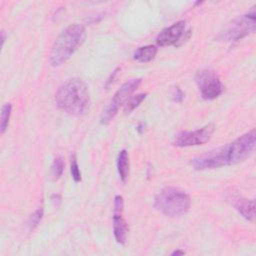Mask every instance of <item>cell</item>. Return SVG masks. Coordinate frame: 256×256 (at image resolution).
<instances>
[{"mask_svg": "<svg viewBox=\"0 0 256 256\" xmlns=\"http://www.w3.org/2000/svg\"><path fill=\"white\" fill-rule=\"evenodd\" d=\"M1 35H2V38H1V44H2V46H3L4 41H5V32H4V31H2V32H1Z\"/></svg>", "mask_w": 256, "mask_h": 256, "instance_id": "obj_23", "label": "cell"}, {"mask_svg": "<svg viewBox=\"0 0 256 256\" xmlns=\"http://www.w3.org/2000/svg\"><path fill=\"white\" fill-rule=\"evenodd\" d=\"M70 172L72 175V178L75 182H80L81 181V172L77 163V160L75 156L72 157L71 159V165H70Z\"/></svg>", "mask_w": 256, "mask_h": 256, "instance_id": "obj_19", "label": "cell"}, {"mask_svg": "<svg viewBox=\"0 0 256 256\" xmlns=\"http://www.w3.org/2000/svg\"><path fill=\"white\" fill-rule=\"evenodd\" d=\"M186 22L184 20L177 21L169 27L164 28L156 37V43L158 46H170L178 45L179 41H185L188 37H185Z\"/></svg>", "mask_w": 256, "mask_h": 256, "instance_id": "obj_10", "label": "cell"}, {"mask_svg": "<svg viewBox=\"0 0 256 256\" xmlns=\"http://www.w3.org/2000/svg\"><path fill=\"white\" fill-rule=\"evenodd\" d=\"M226 200L247 220L253 221L255 218V202L248 200L234 190L226 193Z\"/></svg>", "mask_w": 256, "mask_h": 256, "instance_id": "obj_12", "label": "cell"}, {"mask_svg": "<svg viewBox=\"0 0 256 256\" xmlns=\"http://www.w3.org/2000/svg\"><path fill=\"white\" fill-rule=\"evenodd\" d=\"M185 254V251H183V250H175V251H173L172 253H171V255L172 256H180V255H184Z\"/></svg>", "mask_w": 256, "mask_h": 256, "instance_id": "obj_22", "label": "cell"}, {"mask_svg": "<svg viewBox=\"0 0 256 256\" xmlns=\"http://www.w3.org/2000/svg\"><path fill=\"white\" fill-rule=\"evenodd\" d=\"M64 171V160L62 157H56L50 167V177L53 181L58 180Z\"/></svg>", "mask_w": 256, "mask_h": 256, "instance_id": "obj_15", "label": "cell"}, {"mask_svg": "<svg viewBox=\"0 0 256 256\" xmlns=\"http://www.w3.org/2000/svg\"><path fill=\"white\" fill-rule=\"evenodd\" d=\"M118 71H120V68H116V69L112 72V74L110 75V77L108 78V80H107V82H106V87H108V86L114 81V78H115V76L118 74Z\"/></svg>", "mask_w": 256, "mask_h": 256, "instance_id": "obj_21", "label": "cell"}, {"mask_svg": "<svg viewBox=\"0 0 256 256\" xmlns=\"http://www.w3.org/2000/svg\"><path fill=\"white\" fill-rule=\"evenodd\" d=\"M191 206L189 195L177 188L166 187L155 197L154 207L168 217H177L185 214Z\"/></svg>", "mask_w": 256, "mask_h": 256, "instance_id": "obj_3", "label": "cell"}, {"mask_svg": "<svg viewBox=\"0 0 256 256\" xmlns=\"http://www.w3.org/2000/svg\"><path fill=\"white\" fill-rule=\"evenodd\" d=\"M124 207L123 197L116 195L114 198V211H113V234L117 243L124 245L127 240L128 225L122 217Z\"/></svg>", "mask_w": 256, "mask_h": 256, "instance_id": "obj_11", "label": "cell"}, {"mask_svg": "<svg viewBox=\"0 0 256 256\" xmlns=\"http://www.w3.org/2000/svg\"><path fill=\"white\" fill-rule=\"evenodd\" d=\"M55 102L60 110L69 115H86L91 105L88 87L80 78L68 79L58 88Z\"/></svg>", "mask_w": 256, "mask_h": 256, "instance_id": "obj_1", "label": "cell"}, {"mask_svg": "<svg viewBox=\"0 0 256 256\" xmlns=\"http://www.w3.org/2000/svg\"><path fill=\"white\" fill-rule=\"evenodd\" d=\"M184 96H185V94H184V92L180 89V87H178V86L174 87V89H173V91H172V94H171L172 100H173L174 102H176V103H181L182 100L184 99Z\"/></svg>", "mask_w": 256, "mask_h": 256, "instance_id": "obj_20", "label": "cell"}, {"mask_svg": "<svg viewBox=\"0 0 256 256\" xmlns=\"http://www.w3.org/2000/svg\"><path fill=\"white\" fill-rule=\"evenodd\" d=\"M146 96H147V93H140L130 98V100H128V102L126 103L125 112L126 113L132 112L135 108H137L142 103V101L146 98Z\"/></svg>", "mask_w": 256, "mask_h": 256, "instance_id": "obj_17", "label": "cell"}, {"mask_svg": "<svg viewBox=\"0 0 256 256\" xmlns=\"http://www.w3.org/2000/svg\"><path fill=\"white\" fill-rule=\"evenodd\" d=\"M129 168H130V163H129V155L127 150L122 149L117 157V170L118 174L120 176V179L123 183H126L128 176H129Z\"/></svg>", "mask_w": 256, "mask_h": 256, "instance_id": "obj_14", "label": "cell"}, {"mask_svg": "<svg viewBox=\"0 0 256 256\" xmlns=\"http://www.w3.org/2000/svg\"><path fill=\"white\" fill-rule=\"evenodd\" d=\"M42 217H43V208H38L36 211H34L30 215V217L28 219V222H27L29 231L34 230L38 226V224L40 223Z\"/></svg>", "mask_w": 256, "mask_h": 256, "instance_id": "obj_18", "label": "cell"}, {"mask_svg": "<svg viewBox=\"0 0 256 256\" xmlns=\"http://www.w3.org/2000/svg\"><path fill=\"white\" fill-rule=\"evenodd\" d=\"M191 164L195 170H211L230 165L227 145L194 158Z\"/></svg>", "mask_w": 256, "mask_h": 256, "instance_id": "obj_9", "label": "cell"}, {"mask_svg": "<svg viewBox=\"0 0 256 256\" xmlns=\"http://www.w3.org/2000/svg\"><path fill=\"white\" fill-rule=\"evenodd\" d=\"M158 52V48L155 45H146L139 47L133 53V58L141 63L150 62L153 60Z\"/></svg>", "mask_w": 256, "mask_h": 256, "instance_id": "obj_13", "label": "cell"}, {"mask_svg": "<svg viewBox=\"0 0 256 256\" xmlns=\"http://www.w3.org/2000/svg\"><path fill=\"white\" fill-rule=\"evenodd\" d=\"M195 82L202 98L205 100H213L219 97L224 90V85L219 76L210 69L198 71L195 75Z\"/></svg>", "mask_w": 256, "mask_h": 256, "instance_id": "obj_7", "label": "cell"}, {"mask_svg": "<svg viewBox=\"0 0 256 256\" xmlns=\"http://www.w3.org/2000/svg\"><path fill=\"white\" fill-rule=\"evenodd\" d=\"M141 83V79H131L124 83L114 94L113 98L110 100L108 105L103 110L101 116H100V123L102 125H107L111 122V120L115 117V115L118 113L119 108L127 102V100L130 98V95L138 88V86Z\"/></svg>", "mask_w": 256, "mask_h": 256, "instance_id": "obj_5", "label": "cell"}, {"mask_svg": "<svg viewBox=\"0 0 256 256\" xmlns=\"http://www.w3.org/2000/svg\"><path fill=\"white\" fill-rule=\"evenodd\" d=\"M256 26V13L254 7L242 15L234 19L232 22L227 24L223 30L219 33L218 39L225 42H234L241 40L247 35L255 31Z\"/></svg>", "mask_w": 256, "mask_h": 256, "instance_id": "obj_4", "label": "cell"}, {"mask_svg": "<svg viewBox=\"0 0 256 256\" xmlns=\"http://www.w3.org/2000/svg\"><path fill=\"white\" fill-rule=\"evenodd\" d=\"M86 39V30L83 25L71 24L66 27L54 41L49 62L53 67L64 64L75 51L84 43Z\"/></svg>", "mask_w": 256, "mask_h": 256, "instance_id": "obj_2", "label": "cell"}, {"mask_svg": "<svg viewBox=\"0 0 256 256\" xmlns=\"http://www.w3.org/2000/svg\"><path fill=\"white\" fill-rule=\"evenodd\" d=\"M11 112H12V105L10 103H6L2 106L1 115H0V132H1V134H4V132L6 131V129L8 127Z\"/></svg>", "mask_w": 256, "mask_h": 256, "instance_id": "obj_16", "label": "cell"}, {"mask_svg": "<svg viewBox=\"0 0 256 256\" xmlns=\"http://www.w3.org/2000/svg\"><path fill=\"white\" fill-rule=\"evenodd\" d=\"M214 131V124H207L202 128L193 131H181L174 136L172 143L174 146L177 147H190L202 145L211 139Z\"/></svg>", "mask_w": 256, "mask_h": 256, "instance_id": "obj_8", "label": "cell"}, {"mask_svg": "<svg viewBox=\"0 0 256 256\" xmlns=\"http://www.w3.org/2000/svg\"><path fill=\"white\" fill-rule=\"evenodd\" d=\"M256 144L255 129L243 134L233 142L226 144L228 150L229 163L237 164L246 160L253 152Z\"/></svg>", "mask_w": 256, "mask_h": 256, "instance_id": "obj_6", "label": "cell"}]
</instances>
